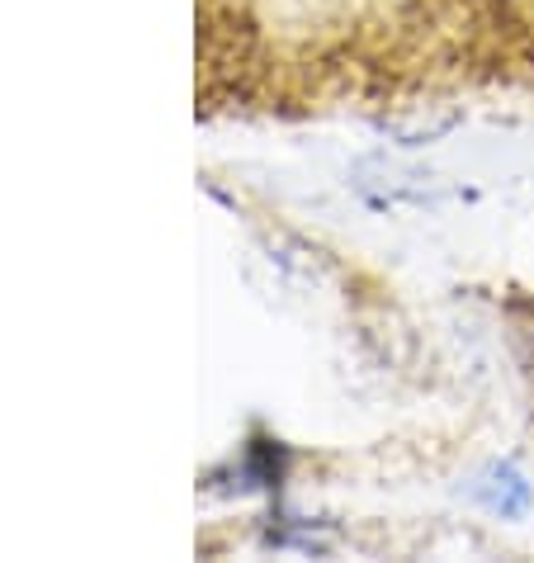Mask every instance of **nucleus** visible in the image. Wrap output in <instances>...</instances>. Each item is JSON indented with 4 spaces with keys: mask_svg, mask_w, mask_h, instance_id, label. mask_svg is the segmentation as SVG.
I'll return each mask as SVG.
<instances>
[{
    "mask_svg": "<svg viewBox=\"0 0 534 563\" xmlns=\"http://www.w3.org/2000/svg\"><path fill=\"white\" fill-rule=\"evenodd\" d=\"M474 503L482 511L501 516V521H521V516H530V507H534V483H530V474L521 464L492 460L474 478Z\"/></svg>",
    "mask_w": 534,
    "mask_h": 563,
    "instance_id": "obj_1",
    "label": "nucleus"
}]
</instances>
